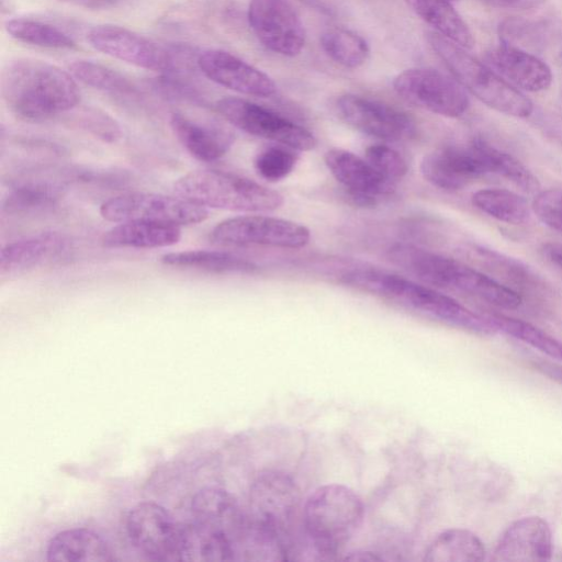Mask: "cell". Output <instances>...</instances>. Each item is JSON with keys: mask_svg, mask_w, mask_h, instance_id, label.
Instances as JSON below:
<instances>
[{"mask_svg": "<svg viewBox=\"0 0 562 562\" xmlns=\"http://www.w3.org/2000/svg\"><path fill=\"white\" fill-rule=\"evenodd\" d=\"M237 559L235 548L193 522L179 527L177 560L188 562H218Z\"/></svg>", "mask_w": 562, "mask_h": 562, "instance_id": "cell-27", "label": "cell"}, {"mask_svg": "<svg viewBox=\"0 0 562 562\" xmlns=\"http://www.w3.org/2000/svg\"><path fill=\"white\" fill-rule=\"evenodd\" d=\"M310 229L296 222L266 215L235 216L218 223L210 239L218 245H265L299 249L310 241Z\"/></svg>", "mask_w": 562, "mask_h": 562, "instance_id": "cell-9", "label": "cell"}, {"mask_svg": "<svg viewBox=\"0 0 562 562\" xmlns=\"http://www.w3.org/2000/svg\"><path fill=\"white\" fill-rule=\"evenodd\" d=\"M191 522L231 543L236 553L246 535L248 517L228 492L209 487L194 495Z\"/></svg>", "mask_w": 562, "mask_h": 562, "instance_id": "cell-18", "label": "cell"}, {"mask_svg": "<svg viewBox=\"0 0 562 562\" xmlns=\"http://www.w3.org/2000/svg\"><path fill=\"white\" fill-rule=\"evenodd\" d=\"M160 261L170 267L194 269L212 273H255L257 265L239 256L216 250H184L165 254Z\"/></svg>", "mask_w": 562, "mask_h": 562, "instance_id": "cell-26", "label": "cell"}, {"mask_svg": "<svg viewBox=\"0 0 562 562\" xmlns=\"http://www.w3.org/2000/svg\"><path fill=\"white\" fill-rule=\"evenodd\" d=\"M393 88L406 102L442 116L459 117L469 108L464 88L436 69H406L394 78Z\"/></svg>", "mask_w": 562, "mask_h": 562, "instance_id": "cell-11", "label": "cell"}, {"mask_svg": "<svg viewBox=\"0 0 562 562\" xmlns=\"http://www.w3.org/2000/svg\"><path fill=\"white\" fill-rule=\"evenodd\" d=\"M542 254L552 265L562 270V245L559 243H546L542 245Z\"/></svg>", "mask_w": 562, "mask_h": 562, "instance_id": "cell-43", "label": "cell"}, {"mask_svg": "<svg viewBox=\"0 0 562 562\" xmlns=\"http://www.w3.org/2000/svg\"><path fill=\"white\" fill-rule=\"evenodd\" d=\"M216 111L237 128L297 150L315 148L317 140L306 128L249 100L226 97L216 101Z\"/></svg>", "mask_w": 562, "mask_h": 562, "instance_id": "cell-8", "label": "cell"}, {"mask_svg": "<svg viewBox=\"0 0 562 562\" xmlns=\"http://www.w3.org/2000/svg\"><path fill=\"white\" fill-rule=\"evenodd\" d=\"M300 503L299 487L289 475L263 472L250 487L248 521L284 539L296 518Z\"/></svg>", "mask_w": 562, "mask_h": 562, "instance_id": "cell-10", "label": "cell"}, {"mask_svg": "<svg viewBox=\"0 0 562 562\" xmlns=\"http://www.w3.org/2000/svg\"><path fill=\"white\" fill-rule=\"evenodd\" d=\"M173 193L201 206L239 212L279 209L283 196L250 179L221 170H194L180 177Z\"/></svg>", "mask_w": 562, "mask_h": 562, "instance_id": "cell-5", "label": "cell"}, {"mask_svg": "<svg viewBox=\"0 0 562 562\" xmlns=\"http://www.w3.org/2000/svg\"><path fill=\"white\" fill-rule=\"evenodd\" d=\"M485 58L501 75L527 91L546 90L552 82L549 66L525 49L504 44L488 50Z\"/></svg>", "mask_w": 562, "mask_h": 562, "instance_id": "cell-23", "label": "cell"}, {"mask_svg": "<svg viewBox=\"0 0 562 562\" xmlns=\"http://www.w3.org/2000/svg\"><path fill=\"white\" fill-rule=\"evenodd\" d=\"M479 149L488 173H496L525 192L538 191L540 184L533 173L514 156L499 149L482 137L472 139Z\"/></svg>", "mask_w": 562, "mask_h": 562, "instance_id": "cell-32", "label": "cell"}, {"mask_svg": "<svg viewBox=\"0 0 562 562\" xmlns=\"http://www.w3.org/2000/svg\"><path fill=\"white\" fill-rule=\"evenodd\" d=\"M337 110L348 125L383 140H405L416 133L409 115L376 100L348 93L337 100Z\"/></svg>", "mask_w": 562, "mask_h": 562, "instance_id": "cell-14", "label": "cell"}, {"mask_svg": "<svg viewBox=\"0 0 562 562\" xmlns=\"http://www.w3.org/2000/svg\"><path fill=\"white\" fill-rule=\"evenodd\" d=\"M367 161L382 176L394 181L408 170L405 158L386 145H372L366 149Z\"/></svg>", "mask_w": 562, "mask_h": 562, "instance_id": "cell-38", "label": "cell"}, {"mask_svg": "<svg viewBox=\"0 0 562 562\" xmlns=\"http://www.w3.org/2000/svg\"><path fill=\"white\" fill-rule=\"evenodd\" d=\"M553 553L549 524L538 516L522 517L499 537L493 560L497 562H543Z\"/></svg>", "mask_w": 562, "mask_h": 562, "instance_id": "cell-20", "label": "cell"}, {"mask_svg": "<svg viewBox=\"0 0 562 562\" xmlns=\"http://www.w3.org/2000/svg\"><path fill=\"white\" fill-rule=\"evenodd\" d=\"M484 3L501 9L527 10L532 9L546 0H482Z\"/></svg>", "mask_w": 562, "mask_h": 562, "instance_id": "cell-42", "label": "cell"}, {"mask_svg": "<svg viewBox=\"0 0 562 562\" xmlns=\"http://www.w3.org/2000/svg\"><path fill=\"white\" fill-rule=\"evenodd\" d=\"M472 203L490 216L513 225L524 224L530 216L526 199L505 189L479 190L473 193Z\"/></svg>", "mask_w": 562, "mask_h": 562, "instance_id": "cell-33", "label": "cell"}, {"mask_svg": "<svg viewBox=\"0 0 562 562\" xmlns=\"http://www.w3.org/2000/svg\"><path fill=\"white\" fill-rule=\"evenodd\" d=\"M412 9L437 33L460 45L471 48L474 40L467 23L449 0H406Z\"/></svg>", "mask_w": 562, "mask_h": 562, "instance_id": "cell-30", "label": "cell"}, {"mask_svg": "<svg viewBox=\"0 0 562 562\" xmlns=\"http://www.w3.org/2000/svg\"><path fill=\"white\" fill-rule=\"evenodd\" d=\"M47 560L58 562H106L112 560L105 540L92 530L75 528L58 532L48 542Z\"/></svg>", "mask_w": 562, "mask_h": 562, "instance_id": "cell-25", "label": "cell"}, {"mask_svg": "<svg viewBox=\"0 0 562 562\" xmlns=\"http://www.w3.org/2000/svg\"><path fill=\"white\" fill-rule=\"evenodd\" d=\"M335 179L360 206H374L394 192V181L378 172L367 159L351 151L331 148L324 156Z\"/></svg>", "mask_w": 562, "mask_h": 562, "instance_id": "cell-17", "label": "cell"}, {"mask_svg": "<svg viewBox=\"0 0 562 562\" xmlns=\"http://www.w3.org/2000/svg\"><path fill=\"white\" fill-rule=\"evenodd\" d=\"M248 22L263 46L282 56H295L305 44L303 23L286 0H250Z\"/></svg>", "mask_w": 562, "mask_h": 562, "instance_id": "cell-13", "label": "cell"}, {"mask_svg": "<svg viewBox=\"0 0 562 562\" xmlns=\"http://www.w3.org/2000/svg\"><path fill=\"white\" fill-rule=\"evenodd\" d=\"M321 45L334 61L352 69L362 66L370 54L367 42L360 35L341 27L325 31Z\"/></svg>", "mask_w": 562, "mask_h": 562, "instance_id": "cell-35", "label": "cell"}, {"mask_svg": "<svg viewBox=\"0 0 562 562\" xmlns=\"http://www.w3.org/2000/svg\"><path fill=\"white\" fill-rule=\"evenodd\" d=\"M296 155L281 146H270L257 154L254 165L258 175L268 181L286 177L296 164Z\"/></svg>", "mask_w": 562, "mask_h": 562, "instance_id": "cell-37", "label": "cell"}, {"mask_svg": "<svg viewBox=\"0 0 562 562\" xmlns=\"http://www.w3.org/2000/svg\"><path fill=\"white\" fill-rule=\"evenodd\" d=\"M87 41L98 52L146 70L169 72L176 65L172 52L123 26L95 25Z\"/></svg>", "mask_w": 562, "mask_h": 562, "instance_id": "cell-12", "label": "cell"}, {"mask_svg": "<svg viewBox=\"0 0 562 562\" xmlns=\"http://www.w3.org/2000/svg\"><path fill=\"white\" fill-rule=\"evenodd\" d=\"M81 126L108 143H116L122 137L117 123L106 114L88 110L80 117Z\"/></svg>", "mask_w": 562, "mask_h": 562, "instance_id": "cell-41", "label": "cell"}, {"mask_svg": "<svg viewBox=\"0 0 562 562\" xmlns=\"http://www.w3.org/2000/svg\"><path fill=\"white\" fill-rule=\"evenodd\" d=\"M71 240L58 232H43L7 244L0 254L1 276H16L64 259Z\"/></svg>", "mask_w": 562, "mask_h": 562, "instance_id": "cell-21", "label": "cell"}, {"mask_svg": "<svg viewBox=\"0 0 562 562\" xmlns=\"http://www.w3.org/2000/svg\"><path fill=\"white\" fill-rule=\"evenodd\" d=\"M1 93L10 111L29 122H40L72 110L80 91L59 67L34 58H16L1 71Z\"/></svg>", "mask_w": 562, "mask_h": 562, "instance_id": "cell-1", "label": "cell"}, {"mask_svg": "<svg viewBox=\"0 0 562 562\" xmlns=\"http://www.w3.org/2000/svg\"><path fill=\"white\" fill-rule=\"evenodd\" d=\"M65 186L46 179L26 180L15 184L2 201V212L25 214L53 207L63 198Z\"/></svg>", "mask_w": 562, "mask_h": 562, "instance_id": "cell-28", "label": "cell"}, {"mask_svg": "<svg viewBox=\"0 0 562 562\" xmlns=\"http://www.w3.org/2000/svg\"><path fill=\"white\" fill-rule=\"evenodd\" d=\"M344 560L363 562V561H380V560H382V558L376 555L373 552H370V551H356V552H350L348 555H346L344 558Z\"/></svg>", "mask_w": 562, "mask_h": 562, "instance_id": "cell-45", "label": "cell"}, {"mask_svg": "<svg viewBox=\"0 0 562 562\" xmlns=\"http://www.w3.org/2000/svg\"><path fill=\"white\" fill-rule=\"evenodd\" d=\"M387 259L426 284L459 291L498 307H518L521 295L488 276L458 260L419 247L396 244L387 250Z\"/></svg>", "mask_w": 562, "mask_h": 562, "instance_id": "cell-3", "label": "cell"}, {"mask_svg": "<svg viewBox=\"0 0 562 562\" xmlns=\"http://www.w3.org/2000/svg\"><path fill=\"white\" fill-rule=\"evenodd\" d=\"M179 525L156 503L134 506L126 518V531L133 546L151 560H177Z\"/></svg>", "mask_w": 562, "mask_h": 562, "instance_id": "cell-15", "label": "cell"}, {"mask_svg": "<svg viewBox=\"0 0 562 562\" xmlns=\"http://www.w3.org/2000/svg\"><path fill=\"white\" fill-rule=\"evenodd\" d=\"M541 27L542 25L535 22L514 19L504 22L499 30L504 44L525 49L536 47L540 43L544 34Z\"/></svg>", "mask_w": 562, "mask_h": 562, "instance_id": "cell-39", "label": "cell"}, {"mask_svg": "<svg viewBox=\"0 0 562 562\" xmlns=\"http://www.w3.org/2000/svg\"><path fill=\"white\" fill-rule=\"evenodd\" d=\"M340 282L380 296L407 310L479 334H493L496 328L454 299L404 277L373 269H355L344 273Z\"/></svg>", "mask_w": 562, "mask_h": 562, "instance_id": "cell-2", "label": "cell"}, {"mask_svg": "<svg viewBox=\"0 0 562 562\" xmlns=\"http://www.w3.org/2000/svg\"><path fill=\"white\" fill-rule=\"evenodd\" d=\"M486 550L472 531L453 528L440 532L429 544L424 560L427 562H480Z\"/></svg>", "mask_w": 562, "mask_h": 562, "instance_id": "cell-29", "label": "cell"}, {"mask_svg": "<svg viewBox=\"0 0 562 562\" xmlns=\"http://www.w3.org/2000/svg\"><path fill=\"white\" fill-rule=\"evenodd\" d=\"M302 516L314 549L329 558L338 553L360 528L364 507L358 494L348 486L327 484L306 498Z\"/></svg>", "mask_w": 562, "mask_h": 562, "instance_id": "cell-4", "label": "cell"}, {"mask_svg": "<svg viewBox=\"0 0 562 562\" xmlns=\"http://www.w3.org/2000/svg\"><path fill=\"white\" fill-rule=\"evenodd\" d=\"M14 40L45 48L67 49L76 46L74 38L59 27L29 18H13L4 23Z\"/></svg>", "mask_w": 562, "mask_h": 562, "instance_id": "cell-34", "label": "cell"}, {"mask_svg": "<svg viewBox=\"0 0 562 562\" xmlns=\"http://www.w3.org/2000/svg\"><path fill=\"white\" fill-rule=\"evenodd\" d=\"M531 209L543 224L562 233V189L538 192Z\"/></svg>", "mask_w": 562, "mask_h": 562, "instance_id": "cell-40", "label": "cell"}, {"mask_svg": "<svg viewBox=\"0 0 562 562\" xmlns=\"http://www.w3.org/2000/svg\"><path fill=\"white\" fill-rule=\"evenodd\" d=\"M69 70L76 79L102 92L121 99L136 100L139 97L137 87L130 79L100 63L78 59L69 65Z\"/></svg>", "mask_w": 562, "mask_h": 562, "instance_id": "cell-31", "label": "cell"}, {"mask_svg": "<svg viewBox=\"0 0 562 562\" xmlns=\"http://www.w3.org/2000/svg\"><path fill=\"white\" fill-rule=\"evenodd\" d=\"M181 238L178 225L128 221L105 232L101 244L105 248H160L176 245Z\"/></svg>", "mask_w": 562, "mask_h": 562, "instance_id": "cell-24", "label": "cell"}, {"mask_svg": "<svg viewBox=\"0 0 562 562\" xmlns=\"http://www.w3.org/2000/svg\"><path fill=\"white\" fill-rule=\"evenodd\" d=\"M170 127L187 151L201 161H214L227 154L234 133L221 125L200 122L181 112L170 115Z\"/></svg>", "mask_w": 562, "mask_h": 562, "instance_id": "cell-22", "label": "cell"}, {"mask_svg": "<svg viewBox=\"0 0 562 562\" xmlns=\"http://www.w3.org/2000/svg\"><path fill=\"white\" fill-rule=\"evenodd\" d=\"M101 216L114 223L146 221L173 225H192L207 218L204 206L180 196H168L148 192H128L104 201Z\"/></svg>", "mask_w": 562, "mask_h": 562, "instance_id": "cell-7", "label": "cell"}, {"mask_svg": "<svg viewBox=\"0 0 562 562\" xmlns=\"http://www.w3.org/2000/svg\"><path fill=\"white\" fill-rule=\"evenodd\" d=\"M196 65L211 81L243 94L268 98L277 91L268 75L226 50H204Z\"/></svg>", "mask_w": 562, "mask_h": 562, "instance_id": "cell-19", "label": "cell"}, {"mask_svg": "<svg viewBox=\"0 0 562 562\" xmlns=\"http://www.w3.org/2000/svg\"><path fill=\"white\" fill-rule=\"evenodd\" d=\"M487 318L496 330L521 340L553 359L562 360V342L542 329L521 319L502 314H492Z\"/></svg>", "mask_w": 562, "mask_h": 562, "instance_id": "cell-36", "label": "cell"}, {"mask_svg": "<svg viewBox=\"0 0 562 562\" xmlns=\"http://www.w3.org/2000/svg\"><path fill=\"white\" fill-rule=\"evenodd\" d=\"M420 173L432 186L456 191L488 172L471 139L468 144L446 145L425 155L420 161Z\"/></svg>", "mask_w": 562, "mask_h": 562, "instance_id": "cell-16", "label": "cell"}, {"mask_svg": "<svg viewBox=\"0 0 562 562\" xmlns=\"http://www.w3.org/2000/svg\"><path fill=\"white\" fill-rule=\"evenodd\" d=\"M427 40L453 78L487 106L515 117H528L532 113L533 105L524 93L465 48L437 32H428Z\"/></svg>", "mask_w": 562, "mask_h": 562, "instance_id": "cell-6", "label": "cell"}, {"mask_svg": "<svg viewBox=\"0 0 562 562\" xmlns=\"http://www.w3.org/2000/svg\"><path fill=\"white\" fill-rule=\"evenodd\" d=\"M79 7L90 8V9H102L115 5L123 0H63Z\"/></svg>", "mask_w": 562, "mask_h": 562, "instance_id": "cell-44", "label": "cell"}]
</instances>
